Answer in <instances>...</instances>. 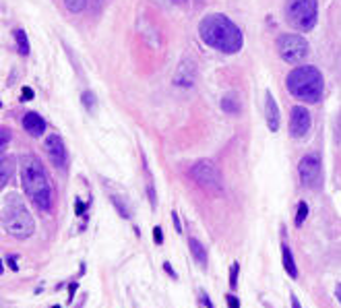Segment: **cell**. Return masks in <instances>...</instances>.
<instances>
[{
	"label": "cell",
	"mask_w": 341,
	"mask_h": 308,
	"mask_svg": "<svg viewBox=\"0 0 341 308\" xmlns=\"http://www.w3.org/2000/svg\"><path fill=\"white\" fill-rule=\"evenodd\" d=\"M15 41H17L19 54H23V56L29 54V41H27V35H25L23 29H17V31H15Z\"/></svg>",
	"instance_id": "18"
},
{
	"label": "cell",
	"mask_w": 341,
	"mask_h": 308,
	"mask_svg": "<svg viewBox=\"0 0 341 308\" xmlns=\"http://www.w3.org/2000/svg\"><path fill=\"white\" fill-rule=\"evenodd\" d=\"M172 219H174V226H176V232L182 234V228H180V219H178V213H172Z\"/></svg>",
	"instance_id": "28"
},
{
	"label": "cell",
	"mask_w": 341,
	"mask_h": 308,
	"mask_svg": "<svg viewBox=\"0 0 341 308\" xmlns=\"http://www.w3.org/2000/svg\"><path fill=\"white\" fill-rule=\"evenodd\" d=\"M288 91L306 104H317L323 95V75L317 66H298L285 79Z\"/></svg>",
	"instance_id": "4"
},
{
	"label": "cell",
	"mask_w": 341,
	"mask_h": 308,
	"mask_svg": "<svg viewBox=\"0 0 341 308\" xmlns=\"http://www.w3.org/2000/svg\"><path fill=\"white\" fill-rule=\"evenodd\" d=\"M153 238H155V242L161 244L163 242V236H161V228H153Z\"/></svg>",
	"instance_id": "26"
},
{
	"label": "cell",
	"mask_w": 341,
	"mask_h": 308,
	"mask_svg": "<svg viewBox=\"0 0 341 308\" xmlns=\"http://www.w3.org/2000/svg\"><path fill=\"white\" fill-rule=\"evenodd\" d=\"M64 6L71 12H81L87 6V0H64Z\"/></svg>",
	"instance_id": "20"
},
{
	"label": "cell",
	"mask_w": 341,
	"mask_h": 308,
	"mask_svg": "<svg viewBox=\"0 0 341 308\" xmlns=\"http://www.w3.org/2000/svg\"><path fill=\"white\" fill-rule=\"evenodd\" d=\"M46 153L50 161L58 167V170H66L68 165V151L64 147V141L58 137V135H50L46 139Z\"/></svg>",
	"instance_id": "9"
},
{
	"label": "cell",
	"mask_w": 341,
	"mask_h": 308,
	"mask_svg": "<svg viewBox=\"0 0 341 308\" xmlns=\"http://www.w3.org/2000/svg\"><path fill=\"white\" fill-rule=\"evenodd\" d=\"M226 300H227V308H240V300L234 296V294H227Z\"/></svg>",
	"instance_id": "23"
},
{
	"label": "cell",
	"mask_w": 341,
	"mask_h": 308,
	"mask_svg": "<svg viewBox=\"0 0 341 308\" xmlns=\"http://www.w3.org/2000/svg\"><path fill=\"white\" fill-rule=\"evenodd\" d=\"M281 261H283V269L290 277H298V267H296V261H294V255H292V248L288 244H281Z\"/></svg>",
	"instance_id": "15"
},
{
	"label": "cell",
	"mask_w": 341,
	"mask_h": 308,
	"mask_svg": "<svg viewBox=\"0 0 341 308\" xmlns=\"http://www.w3.org/2000/svg\"><path fill=\"white\" fill-rule=\"evenodd\" d=\"M195 77H197V66H195V62L190 58H186V60L180 62L178 71H176L174 83L178 87H193L195 85Z\"/></svg>",
	"instance_id": "11"
},
{
	"label": "cell",
	"mask_w": 341,
	"mask_h": 308,
	"mask_svg": "<svg viewBox=\"0 0 341 308\" xmlns=\"http://www.w3.org/2000/svg\"><path fill=\"white\" fill-rule=\"evenodd\" d=\"M201 302H203L205 306H207V308H213V302L209 300V296H207V294H205V292L201 294Z\"/></svg>",
	"instance_id": "27"
},
{
	"label": "cell",
	"mask_w": 341,
	"mask_h": 308,
	"mask_svg": "<svg viewBox=\"0 0 341 308\" xmlns=\"http://www.w3.org/2000/svg\"><path fill=\"white\" fill-rule=\"evenodd\" d=\"M112 201H114V205H116V209H118V211H120V215L122 217H128V209L124 207V203H122L118 197H112Z\"/></svg>",
	"instance_id": "22"
},
{
	"label": "cell",
	"mask_w": 341,
	"mask_h": 308,
	"mask_svg": "<svg viewBox=\"0 0 341 308\" xmlns=\"http://www.w3.org/2000/svg\"><path fill=\"white\" fill-rule=\"evenodd\" d=\"M19 167H21V184L25 194L31 199V203L37 209L50 211L54 205V188L50 184V178L42 161L35 155H31V153H25V155H21Z\"/></svg>",
	"instance_id": "2"
},
{
	"label": "cell",
	"mask_w": 341,
	"mask_h": 308,
	"mask_svg": "<svg viewBox=\"0 0 341 308\" xmlns=\"http://www.w3.org/2000/svg\"><path fill=\"white\" fill-rule=\"evenodd\" d=\"M335 296H337V300L341 302V284H337V288H335Z\"/></svg>",
	"instance_id": "33"
},
{
	"label": "cell",
	"mask_w": 341,
	"mask_h": 308,
	"mask_svg": "<svg viewBox=\"0 0 341 308\" xmlns=\"http://www.w3.org/2000/svg\"><path fill=\"white\" fill-rule=\"evenodd\" d=\"M2 226L17 240H25L35 232V221L17 192L6 194L2 201Z\"/></svg>",
	"instance_id": "3"
},
{
	"label": "cell",
	"mask_w": 341,
	"mask_h": 308,
	"mask_svg": "<svg viewBox=\"0 0 341 308\" xmlns=\"http://www.w3.org/2000/svg\"><path fill=\"white\" fill-rule=\"evenodd\" d=\"M265 118H267V127L271 133H277L279 131V108L275 104V97L271 93H267V102H265Z\"/></svg>",
	"instance_id": "12"
},
{
	"label": "cell",
	"mask_w": 341,
	"mask_h": 308,
	"mask_svg": "<svg viewBox=\"0 0 341 308\" xmlns=\"http://www.w3.org/2000/svg\"><path fill=\"white\" fill-rule=\"evenodd\" d=\"M83 104H85V108L93 110V106H95V97H93V93H83Z\"/></svg>",
	"instance_id": "24"
},
{
	"label": "cell",
	"mask_w": 341,
	"mask_h": 308,
	"mask_svg": "<svg viewBox=\"0 0 341 308\" xmlns=\"http://www.w3.org/2000/svg\"><path fill=\"white\" fill-rule=\"evenodd\" d=\"M310 114H308V110L304 106H296L292 110V116H290V135L294 139H304L310 131Z\"/></svg>",
	"instance_id": "10"
},
{
	"label": "cell",
	"mask_w": 341,
	"mask_h": 308,
	"mask_svg": "<svg viewBox=\"0 0 341 308\" xmlns=\"http://www.w3.org/2000/svg\"><path fill=\"white\" fill-rule=\"evenodd\" d=\"M222 110L226 112V114H238V112H240V100H238V95L227 93L224 100H222Z\"/></svg>",
	"instance_id": "17"
},
{
	"label": "cell",
	"mask_w": 341,
	"mask_h": 308,
	"mask_svg": "<svg viewBox=\"0 0 341 308\" xmlns=\"http://www.w3.org/2000/svg\"><path fill=\"white\" fill-rule=\"evenodd\" d=\"M292 308H302L300 302H298V298H294V296H292Z\"/></svg>",
	"instance_id": "34"
},
{
	"label": "cell",
	"mask_w": 341,
	"mask_h": 308,
	"mask_svg": "<svg viewBox=\"0 0 341 308\" xmlns=\"http://www.w3.org/2000/svg\"><path fill=\"white\" fill-rule=\"evenodd\" d=\"M52 308H60V306H52Z\"/></svg>",
	"instance_id": "36"
},
{
	"label": "cell",
	"mask_w": 341,
	"mask_h": 308,
	"mask_svg": "<svg viewBox=\"0 0 341 308\" xmlns=\"http://www.w3.org/2000/svg\"><path fill=\"white\" fill-rule=\"evenodd\" d=\"M163 269H166V273H170V275H172L174 279H176V277H178V273H176V271L172 269V265H170V263H163Z\"/></svg>",
	"instance_id": "29"
},
{
	"label": "cell",
	"mask_w": 341,
	"mask_h": 308,
	"mask_svg": "<svg viewBox=\"0 0 341 308\" xmlns=\"http://www.w3.org/2000/svg\"><path fill=\"white\" fill-rule=\"evenodd\" d=\"M238 273H240V265H238V263H234V265L229 267V282H227L231 290H234V288L238 286Z\"/></svg>",
	"instance_id": "21"
},
{
	"label": "cell",
	"mask_w": 341,
	"mask_h": 308,
	"mask_svg": "<svg viewBox=\"0 0 341 308\" xmlns=\"http://www.w3.org/2000/svg\"><path fill=\"white\" fill-rule=\"evenodd\" d=\"M188 246H190V255L195 257V261L201 265L203 269L207 267V250H205V246L197 240V238H190V240H188Z\"/></svg>",
	"instance_id": "16"
},
{
	"label": "cell",
	"mask_w": 341,
	"mask_h": 308,
	"mask_svg": "<svg viewBox=\"0 0 341 308\" xmlns=\"http://www.w3.org/2000/svg\"><path fill=\"white\" fill-rule=\"evenodd\" d=\"M8 265H10V269H12V271H17V269H19V265L15 263V257H10V259H8Z\"/></svg>",
	"instance_id": "30"
},
{
	"label": "cell",
	"mask_w": 341,
	"mask_h": 308,
	"mask_svg": "<svg viewBox=\"0 0 341 308\" xmlns=\"http://www.w3.org/2000/svg\"><path fill=\"white\" fill-rule=\"evenodd\" d=\"M31 89H23V97H25V100H31Z\"/></svg>",
	"instance_id": "32"
},
{
	"label": "cell",
	"mask_w": 341,
	"mask_h": 308,
	"mask_svg": "<svg viewBox=\"0 0 341 308\" xmlns=\"http://www.w3.org/2000/svg\"><path fill=\"white\" fill-rule=\"evenodd\" d=\"M0 133H2V135H0V145H2V149H4V145L8 143V139H10V131L8 129H2Z\"/></svg>",
	"instance_id": "25"
},
{
	"label": "cell",
	"mask_w": 341,
	"mask_h": 308,
	"mask_svg": "<svg viewBox=\"0 0 341 308\" xmlns=\"http://www.w3.org/2000/svg\"><path fill=\"white\" fill-rule=\"evenodd\" d=\"M23 129L31 137H42L46 131V120L37 114V112H29L23 116Z\"/></svg>",
	"instance_id": "13"
},
{
	"label": "cell",
	"mask_w": 341,
	"mask_h": 308,
	"mask_svg": "<svg viewBox=\"0 0 341 308\" xmlns=\"http://www.w3.org/2000/svg\"><path fill=\"white\" fill-rule=\"evenodd\" d=\"M83 209H85V205L81 203V201H77V215H81V213H83Z\"/></svg>",
	"instance_id": "31"
},
{
	"label": "cell",
	"mask_w": 341,
	"mask_h": 308,
	"mask_svg": "<svg viewBox=\"0 0 341 308\" xmlns=\"http://www.w3.org/2000/svg\"><path fill=\"white\" fill-rule=\"evenodd\" d=\"M190 178H193L197 184L205 190L211 192H220L224 188V178L222 172L211 159H201L190 167Z\"/></svg>",
	"instance_id": "6"
},
{
	"label": "cell",
	"mask_w": 341,
	"mask_h": 308,
	"mask_svg": "<svg viewBox=\"0 0 341 308\" xmlns=\"http://www.w3.org/2000/svg\"><path fill=\"white\" fill-rule=\"evenodd\" d=\"M174 2H184V0H174Z\"/></svg>",
	"instance_id": "35"
},
{
	"label": "cell",
	"mask_w": 341,
	"mask_h": 308,
	"mask_svg": "<svg viewBox=\"0 0 341 308\" xmlns=\"http://www.w3.org/2000/svg\"><path fill=\"white\" fill-rule=\"evenodd\" d=\"M298 174L306 188H312V190L321 188V157L317 153H308V155L300 159Z\"/></svg>",
	"instance_id": "8"
},
{
	"label": "cell",
	"mask_w": 341,
	"mask_h": 308,
	"mask_svg": "<svg viewBox=\"0 0 341 308\" xmlns=\"http://www.w3.org/2000/svg\"><path fill=\"white\" fill-rule=\"evenodd\" d=\"M277 52H279V56H281L285 62L300 64L308 56L310 46H308V41L302 35L283 33V35L277 37Z\"/></svg>",
	"instance_id": "7"
},
{
	"label": "cell",
	"mask_w": 341,
	"mask_h": 308,
	"mask_svg": "<svg viewBox=\"0 0 341 308\" xmlns=\"http://www.w3.org/2000/svg\"><path fill=\"white\" fill-rule=\"evenodd\" d=\"M319 2L317 0H285V19L300 31H310L317 25Z\"/></svg>",
	"instance_id": "5"
},
{
	"label": "cell",
	"mask_w": 341,
	"mask_h": 308,
	"mask_svg": "<svg viewBox=\"0 0 341 308\" xmlns=\"http://www.w3.org/2000/svg\"><path fill=\"white\" fill-rule=\"evenodd\" d=\"M308 217V203H298V211H296V228H302V223Z\"/></svg>",
	"instance_id": "19"
},
{
	"label": "cell",
	"mask_w": 341,
	"mask_h": 308,
	"mask_svg": "<svg viewBox=\"0 0 341 308\" xmlns=\"http://www.w3.org/2000/svg\"><path fill=\"white\" fill-rule=\"evenodd\" d=\"M199 35L207 46L224 54H236L242 50L244 37L240 27L222 12H211L199 23Z\"/></svg>",
	"instance_id": "1"
},
{
	"label": "cell",
	"mask_w": 341,
	"mask_h": 308,
	"mask_svg": "<svg viewBox=\"0 0 341 308\" xmlns=\"http://www.w3.org/2000/svg\"><path fill=\"white\" fill-rule=\"evenodd\" d=\"M17 170V159L12 155H4L2 153V159H0V186L4 188V184H8L12 174Z\"/></svg>",
	"instance_id": "14"
}]
</instances>
